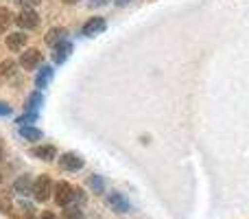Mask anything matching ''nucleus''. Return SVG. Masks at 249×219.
<instances>
[{"instance_id":"f257e3e1","label":"nucleus","mask_w":249,"mask_h":219,"mask_svg":"<svg viewBox=\"0 0 249 219\" xmlns=\"http://www.w3.org/2000/svg\"><path fill=\"white\" fill-rule=\"evenodd\" d=\"M53 191H55V184H53V180L48 176H39L37 180L33 182V198L37 199V202H46V199H51Z\"/></svg>"},{"instance_id":"f03ea898","label":"nucleus","mask_w":249,"mask_h":219,"mask_svg":"<svg viewBox=\"0 0 249 219\" xmlns=\"http://www.w3.org/2000/svg\"><path fill=\"white\" fill-rule=\"evenodd\" d=\"M53 198H55V202H57V206H61V208H66V206H70V202L74 199V189H72V184H68V182H57L55 184V191H53Z\"/></svg>"},{"instance_id":"7ed1b4c3","label":"nucleus","mask_w":249,"mask_h":219,"mask_svg":"<svg viewBox=\"0 0 249 219\" xmlns=\"http://www.w3.org/2000/svg\"><path fill=\"white\" fill-rule=\"evenodd\" d=\"M16 24L20 26V29H24V31L37 29V24H39L37 11H35V9H22V11L16 16Z\"/></svg>"},{"instance_id":"20e7f679","label":"nucleus","mask_w":249,"mask_h":219,"mask_svg":"<svg viewBox=\"0 0 249 219\" xmlns=\"http://www.w3.org/2000/svg\"><path fill=\"white\" fill-rule=\"evenodd\" d=\"M42 53L37 51V48H29V51H24L20 55V66L24 70H35L39 64H42Z\"/></svg>"},{"instance_id":"39448f33","label":"nucleus","mask_w":249,"mask_h":219,"mask_svg":"<svg viewBox=\"0 0 249 219\" xmlns=\"http://www.w3.org/2000/svg\"><path fill=\"white\" fill-rule=\"evenodd\" d=\"M26 42H29V35L24 31H16V33L7 35V40H4V44H7V48L11 53H20L26 46Z\"/></svg>"},{"instance_id":"423d86ee","label":"nucleus","mask_w":249,"mask_h":219,"mask_svg":"<svg viewBox=\"0 0 249 219\" xmlns=\"http://www.w3.org/2000/svg\"><path fill=\"white\" fill-rule=\"evenodd\" d=\"M105 26H107V24H105V20H103V18H99V16H96V18H90V20H88L86 24H83L81 33L86 35V38H94V35L103 33V31H105Z\"/></svg>"},{"instance_id":"0eeeda50","label":"nucleus","mask_w":249,"mask_h":219,"mask_svg":"<svg viewBox=\"0 0 249 219\" xmlns=\"http://www.w3.org/2000/svg\"><path fill=\"white\" fill-rule=\"evenodd\" d=\"M83 158L81 156H77V154H64L59 158V167L64 169V171H81V167H83Z\"/></svg>"},{"instance_id":"6e6552de","label":"nucleus","mask_w":249,"mask_h":219,"mask_svg":"<svg viewBox=\"0 0 249 219\" xmlns=\"http://www.w3.org/2000/svg\"><path fill=\"white\" fill-rule=\"evenodd\" d=\"M70 53H72V42L64 40L61 44H57V46L53 48V61H55V64H64L70 57Z\"/></svg>"},{"instance_id":"1a4fd4ad","label":"nucleus","mask_w":249,"mask_h":219,"mask_svg":"<svg viewBox=\"0 0 249 219\" xmlns=\"http://www.w3.org/2000/svg\"><path fill=\"white\" fill-rule=\"evenodd\" d=\"M66 35H68V31H66L64 26H53V29H48V31H46V35H44V42H46L48 46L55 48L57 44L64 42Z\"/></svg>"},{"instance_id":"9d476101","label":"nucleus","mask_w":249,"mask_h":219,"mask_svg":"<svg viewBox=\"0 0 249 219\" xmlns=\"http://www.w3.org/2000/svg\"><path fill=\"white\" fill-rule=\"evenodd\" d=\"M107 204H109V206H112L116 213H127V211H129V199L124 198L123 193H116V191H114V193H109Z\"/></svg>"},{"instance_id":"9b49d317","label":"nucleus","mask_w":249,"mask_h":219,"mask_svg":"<svg viewBox=\"0 0 249 219\" xmlns=\"http://www.w3.org/2000/svg\"><path fill=\"white\" fill-rule=\"evenodd\" d=\"M33 156L37 160H44V162H51V160L57 158V149L53 145H39L33 149Z\"/></svg>"},{"instance_id":"f8f14e48","label":"nucleus","mask_w":249,"mask_h":219,"mask_svg":"<svg viewBox=\"0 0 249 219\" xmlns=\"http://www.w3.org/2000/svg\"><path fill=\"white\" fill-rule=\"evenodd\" d=\"M13 191L18 195H29V191L33 193V182H31L29 176H20L16 182H13Z\"/></svg>"},{"instance_id":"ddd939ff","label":"nucleus","mask_w":249,"mask_h":219,"mask_svg":"<svg viewBox=\"0 0 249 219\" xmlns=\"http://www.w3.org/2000/svg\"><path fill=\"white\" fill-rule=\"evenodd\" d=\"M53 75H55V73H53L51 66H42V70H39L37 77H35V86H37L39 90H42V88H46L48 81L53 79Z\"/></svg>"},{"instance_id":"4468645a","label":"nucleus","mask_w":249,"mask_h":219,"mask_svg":"<svg viewBox=\"0 0 249 219\" xmlns=\"http://www.w3.org/2000/svg\"><path fill=\"white\" fill-rule=\"evenodd\" d=\"M11 22H16V18H13L11 9L0 7V33H4V31L11 26Z\"/></svg>"},{"instance_id":"2eb2a0df","label":"nucleus","mask_w":249,"mask_h":219,"mask_svg":"<svg viewBox=\"0 0 249 219\" xmlns=\"http://www.w3.org/2000/svg\"><path fill=\"white\" fill-rule=\"evenodd\" d=\"M20 136L24 138V140H31V142H33V140H42L44 134L39 132L37 127H31V125H29V127H20Z\"/></svg>"},{"instance_id":"dca6fc26","label":"nucleus","mask_w":249,"mask_h":219,"mask_svg":"<svg viewBox=\"0 0 249 219\" xmlns=\"http://www.w3.org/2000/svg\"><path fill=\"white\" fill-rule=\"evenodd\" d=\"M42 92H33V95H31L29 97V101H26V110H29V112H33V114H37V110L39 108H42Z\"/></svg>"},{"instance_id":"f3484780","label":"nucleus","mask_w":249,"mask_h":219,"mask_svg":"<svg viewBox=\"0 0 249 219\" xmlns=\"http://www.w3.org/2000/svg\"><path fill=\"white\" fill-rule=\"evenodd\" d=\"M16 60H2L0 61V77H13V73H16Z\"/></svg>"},{"instance_id":"a211bd4d","label":"nucleus","mask_w":249,"mask_h":219,"mask_svg":"<svg viewBox=\"0 0 249 219\" xmlns=\"http://www.w3.org/2000/svg\"><path fill=\"white\" fill-rule=\"evenodd\" d=\"M88 184H90V189L94 191V193H103V191H105V182H103V178L96 176V173H94V176L88 178Z\"/></svg>"},{"instance_id":"6ab92c4d","label":"nucleus","mask_w":249,"mask_h":219,"mask_svg":"<svg viewBox=\"0 0 249 219\" xmlns=\"http://www.w3.org/2000/svg\"><path fill=\"white\" fill-rule=\"evenodd\" d=\"M64 219H83V211L79 206H66L64 208Z\"/></svg>"},{"instance_id":"aec40b11","label":"nucleus","mask_w":249,"mask_h":219,"mask_svg":"<svg viewBox=\"0 0 249 219\" xmlns=\"http://www.w3.org/2000/svg\"><path fill=\"white\" fill-rule=\"evenodd\" d=\"M35 119H37V114L29 112V114H24V116H20V119H18V125H20V127H29V123H33Z\"/></svg>"},{"instance_id":"412c9836","label":"nucleus","mask_w":249,"mask_h":219,"mask_svg":"<svg viewBox=\"0 0 249 219\" xmlns=\"http://www.w3.org/2000/svg\"><path fill=\"white\" fill-rule=\"evenodd\" d=\"M9 114H11V105H7V103L0 101V116H9Z\"/></svg>"},{"instance_id":"4be33fe9","label":"nucleus","mask_w":249,"mask_h":219,"mask_svg":"<svg viewBox=\"0 0 249 219\" xmlns=\"http://www.w3.org/2000/svg\"><path fill=\"white\" fill-rule=\"evenodd\" d=\"M20 2H22V4H26V7H24V9H31V7H29V4H37V2H39V0H20Z\"/></svg>"},{"instance_id":"5701e85b","label":"nucleus","mask_w":249,"mask_h":219,"mask_svg":"<svg viewBox=\"0 0 249 219\" xmlns=\"http://www.w3.org/2000/svg\"><path fill=\"white\" fill-rule=\"evenodd\" d=\"M114 2H116V7H127L131 0H114Z\"/></svg>"},{"instance_id":"b1692460","label":"nucleus","mask_w":249,"mask_h":219,"mask_svg":"<svg viewBox=\"0 0 249 219\" xmlns=\"http://www.w3.org/2000/svg\"><path fill=\"white\" fill-rule=\"evenodd\" d=\"M105 2H107V0H92V7H96V4H105Z\"/></svg>"},{"instance_id":"393cba45","label":"nucleus","mask_w":249,"mask_h":219,"mask_svg":"<svg viewBox=\"0 0 249 219\" xmlns=\"http://www.w3.org/2000/svg\"><path fill=\"white\" fill-rule=\"evenodd\" d=\"M42 219H57V217L53 215V213H44V215H42Z\"/></svg>"},{"instance_id":"a878e982","label":"nucleus","mask_w":249,"mask_h":219,"mask_svg":"<svg viewBox=\"0 0 249 219\" xmlns=\"http://www.w3.org/2000/svg\"><path fill=\"white\" fill-rule=\"evenodd\" d=\"M77 2H81V0H64V4H77Z\"/></svg>"},{"instance_id":"bb28decb","label":"nucleus","mask_w":249,"mask_h":219,"mask_svg":"<svg viewBox=\"0 0 249 219\" xmlns=\"http://www.w3.org/2000/svg\"><path fill=\"white\" fill-rule=\"evenodd\" d=\"M4 158V149H2V142H0V160Z\"/></svg>"},{"instance_id":"cd10ccee","label":"nucleus","mask_w":249,"mask_h":219,"mask_svg":"<svg viewBox=\"0 0 249 219\" xmlns=\"http://www.w3.org/2000/svg\"><path fill=\"white\" fill-rule=\"evenodd\" d=\"M31 219H33V217H31Z\"/></svg>"}]
</instances>
